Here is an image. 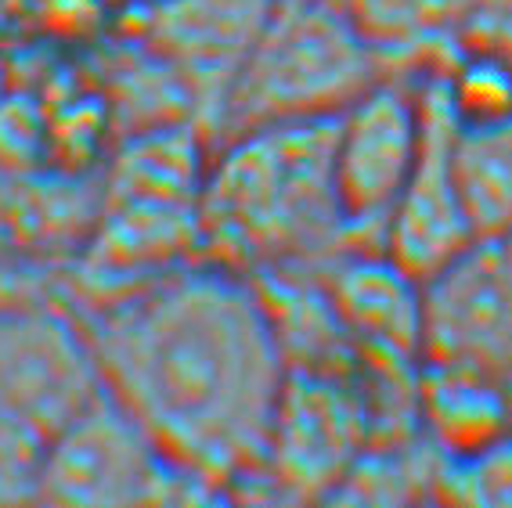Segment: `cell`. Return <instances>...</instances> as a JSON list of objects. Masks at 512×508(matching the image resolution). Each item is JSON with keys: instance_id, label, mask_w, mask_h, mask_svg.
<instances>
[{"instance_id": "8fae6325", "label": "cell", "mask_w": 512, "mask_h": 508, "mask_svg": "<svg viewBox=\"0 0 512 508\" xmlns=\"http://www.w3.org/2000/svg\"><path fill=\"white\" fill-rule=\"evenodd\" d=\"M422 361L469 364L502 379L512 364V264L502 245H473L426 282Z\"/></svg>"}, {"instance_id": "44dd1931", "label": "cell", "mask_w": 512, "mask_h": 508, "mask_svg": "<svg viewBox=\"0 0 512 508\" xmlns=\"http://www.w3.org/2000/svg\"><path fill=\"white\" fill-rule=\"evenodd\" d=\"M47 285H51V274L26 264L22 256H15L11 249L0 245V307L11 300H22V296H29V292L47 289Z\"/></svg>"}, {"instance_id": "9a60e30c", "label": "cell", "mask_w": 512, "mask_h": 508, "mask_svg": "<svg viewBox=\"0 0 512 508\" xmlns=\"http://www.w3.org/2000/svg\"><path fill=\"white\" fill-rule=\"evenodd\" d=\"M455 177L480 245L512 238V112L462 119L455 130Z\"/></svg>"}, {"instance_id": "277c9868", "label": "cell", "mask_w": 512, "mask_h": 508, "mask_svg": "<svg viewBox=\"0 0 512 508\" xmlns=\"http://www.w3.org/2000/svg\"><path fill=\"white\" fill-rule=\"evenodd\" d=\"M390 69L339 0H271L224 98L217 141L267 123L332 119Z\"/></svg>"}, {"instance_id": "9c48e42d", "label": "cell", "mask_w": 512, "mask_h": 508, "mask_svg": "<svg viewBox=\"0 0 512 508\" xmlns=\"http://www.w3.org/2000/svg\"><path fill=\"white\" fill-rule=\"evenodd\" d=\"M458 109L440 65L422 69V145L386 224L383 249L415 278L430 282L476 242L455 177Z\"/></svg>"}, {"instance_id": "d6986e66", "label": "cell", "mask_w": 512, "mask_h": 508, "mask_svg": "<svg viewBox=\"0 0 512 508\" xmlns=\"http://www.w3.org/2000/svg\"><path fill=\"white\" fill-rule=\"evenodd\" d=\"M40 458L44 444L11 411L0 408V505L37 498Z\"/></svg>"}, {"instance_id": "7a4b0ae2", "label": "cell", "mask_w": 512, "mask_h": 508, "mask_svg": "<svg viewBox=\"0 0 512 508\" xmlns=\"http://www.w3.org/2000/svg\"><path fill=\"white\" fill-rule=\"evenodd\" d=\"M332 119L238 130L217 141L202 184V253L264 278L321 271L350 249L332 170Z\"/></svg>"}, {"instance_id": "3957f363", "label": "cell", "mask_w": 512, "mask_h": 508, "mask_svg": "<svg viewBox=\"0 0 512 508\" xmlns=\"http://www.w3.org/2000/svg\"><path fill=\"white\" fill-rule=\"evenodd\" d=\"M213 141L192 123L116 137L101 166V209L80 253L51 278L73 307H94L206 260L202 184Z\"/></svg>"}, {"instance_id": "5b68a950", "label": "cell", "mask_w": 512, "mask_h": 508, "mask_svg": "<svg viewBox=\"0 0 512 508\" xmlns=\"http://www.w3.org/2000/svg\"><path fill=\"white\" fill-rule=\"evenodd\" d=\"M217 490L177 465L112 393L44 444L37 501L65 505H163Z\"/></svg>"}, {"instance_id": "7c38bea8", "label": "cell", "mask_w": 512, "mask_h": 508, "mask_svg": "<svg viewBox=\"0 0 512 508\" xmlns=\"http://www.w3.org/2000/svg\"><path fill=\"white\" fill-rule=\"evenodd\" d=\"M339 318L361 361L422 364L426 343V282L386 249H343L321 267Z\"/></svg>"}, {"instance_id": "cb8c5ba5", "label": "cell", "mask_w": 512, "mask_h": 508, "mask_svg": "<svg viewBox=\"0 0 512 508\" xmlns=\"http://www.w3.org/2000/svg\"><path fill=\"white\" fill-rule=\"evenodd\" d=\"M119 4H127V0H119Z\"/></svg>"}, {"instance_id": "ac0fdd59", "label": "cell", "mask_w": 512, "mask_h": 508, "mask_svg": "<svg viewBox=\"0 0 512 508\" xmlns=\"http://www.w3.org/2000/svg\"><path fill=\"white\" fill-rule=\"evenodd\" d=\"M437 498L512 505V429L469 454H440Z\"/></svg>"}, {"instance_id": "8992f818", "label": "cell", "mask_w": 512, "mask_h": 508, "mask_svg": "<svg viewBox=\"0 0 512 508\" xmlns=\"http://www.w3.org/2000/svg\"><path fill=\"white\" fill-rule=\"evenodd\" d=\"M105 393L91 336L55 285L0 307V408L40 444Z\"/></svg>"}, {"instance_id": "6da1fadb", "label": "cell", "mask_w": 512, "mask_h": 508, "mask_svg": "<svg viewBox=\"0 0 512 508\" xmlns=\"http://www.w3.org/2000/svg\"><path fill=\"white\" fill-rule=\"evenodd\" d=\"M73 310L105 390L177 465L217 494L260 469L289 364L256 278L195 260Z\"/></svg>"}, {"instance_id": "30bf717a", "label": "cell", "mask_w": 512, "mask_h": 508, "mask_svg": "<svg viewBox=\"0 0 512 508\" xmlns=\"http://www.w3.org/2000/svg\"><path fill=\"white\" fill-rule=\"evenodd\" d=\"M267 11L271 0H127L119 4L112 29L192 83L217 141L224 98Z\"/></svg>"}, {"instance_id": "7402d4cb", "label": "cell", "mask_w": 512, "mask_h": 508, "mask_svg": "<svg viewBox=\"0 0 512 508\" xmlns=\"http://www.w3.org/2000/svg\"><path fill=\"white\" fill-rule=\"evenodd\" d=\"M11 87V44L8 37L0 33V94Z\"/></svg>"}, {"instance_id": "ffe728a7", "label": "cell", "mask_w": 512, "mask_h": 508, "mask_svg": "<svg viewBox=\"0 0 512 508\" xmlns=\"http://www.w3.org/2000/svg\"><path fill=\"white\" fill-rule=\"evenodd\" d=\"M462 44L494 51L512 65V0H480Z\"/></svg>"}, {"instance_id": "2e32d148", "label": "cell", "mask_w": 512, "mask_h": 508, "mask_svg": "<svg viewBox=\"0 0 512 508\" xmlns=\"http://www.w3.org/2000/svg\"><path fill=\"white\" fill-rule=\"evenodd\" d=\"M350 19L365 29L379 51L394 65L415 58L444 62L448 47H458L466 37L480 0H339Z\"/></svg>"}, {"instance_id": "5bb4252c", "label": "cell", "mask_w": 512, "mask_h": 508, "mask_svg": "<svg viewBox=\"0 0 512 508\" xmlns=\"http://www.w3.org/2000/svg\"><path fill=\"white\" fill-rule=\"evenodd\" d=\"M419 422L444 458L469 454L512 429V404L494 375L451 361H422Z\"/></svg>"}, {"instance_id": "e0dca14e", "label": "cell", "mask_w": 512, "mask_h": 508, "mask_svg": "<svg viewBox=\"0 0 512 508\" xmlns=\"http://www.w3.org/2000/svg\"><path fill=\"white\" fill-rule=\"evenodd\" d=\"M119 0H0V33L8 40L91 51L109 37Z\"/></svg>"}, {"instance_id": "ba28073f", "label": "cell", "mask_w": 512, "mask_h": 508, "mask_svg": "<svg viewBox=\"0 0 512 508\" xmlns=\"http://www.w3.org/2000/svg\"><path fill=\"white\" fill-rule=\"evenodd\" d=\"M375 444V418L357 372H289L267 433L264 462L246 483L285 494H336Z\"/></svg>"}, {"instance_id": "4fadbf2b", "label": "cell", "mask_w": 512, "mask_h": 508, "mask_svg": "<svg viewBox=\"0 0 512 508\" xmlns=\"http://www.w3.org/2000/svg\"><path fill=\"white\" fill-rule=\"evenodd\" d=\"M101 166L0 170V245L55 278L98 220Z\"/></svg>"}, {"instance_id": "603a6c76", "label": "cell", "mask_w": 512, "mask_h": 508, "mask_svg": "<svg viewBox=\"0 0 512 508\" xmlns=\"http://www.w3.org/2000/svg\"><path fill=\"white\" fill-rule=\"evenodd\" d=\"M502 249H505V256H509V264H512V238H509V242H502Z\"/></svg>"}, {"instance_id": "52a82bcc", "label": "cell", "mask_w": 512, "mask_h": 508, "mask_svg": "<svg viewBox=\"0 0 512 508\" xmlns=\"http://www.w3.org/2000/svg\"><path fill=\"white\" fill-rule=\"evenodd\" d=\"M422 145V73L404 65L336 116L332 170L350 249H383L386 224Z\"/></svg>"}]
</instances>
